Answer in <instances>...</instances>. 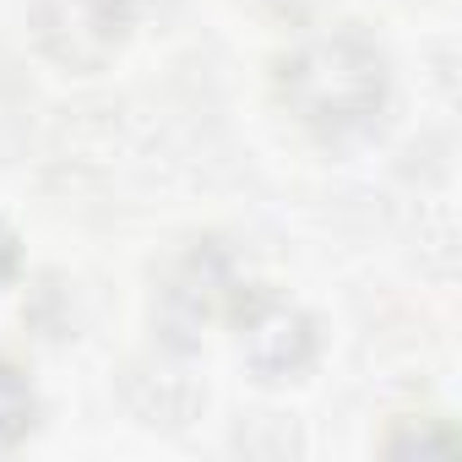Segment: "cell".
<instances>
[{
    "label": "cell",
    "mask_w": 462,
    "mask_h": 462,
    "mask_svg": "<svg viewBox=\"0 0 462 462\" xmlns=\"http://www.w3.org/2000/svg\"><path fill=\"white\" fill-rule=\"evenodd\" d=\"M278 104L321 142L359 136L386 104V55L354 28L305 33L278 60Z\"/></svg>",
    "instance_id": "1"
},
{
    "label": "cell",
    "mask_w": 462,
    "mask_h": 462,
    "mask_svg": "<svg viewBox=\"0 0 462 462\" xmlns=\"http://www.w3.org/2000/svg\"><path fill=\"white\" fill-rule=\"evenodd\" d=\"M28 28L55 66L104 71L131 33V0H33Z\"/></svg>",
    "instance_id": "2"
},
{
    "label": "cell",
    "mask_w": 462,
    "mask_h": 462,
    "mask_svg": "<svg viewBox=\"0 0 462 462\" xmlns=\"http://www.w3.org/2000/svg\"><path fill=\"white\" fill-rule=\"evenodd\" d=\"M235 300H240L235 327H240V354H245V365H251L262 381H294V375L316 359V327H310V316H305L294 300L273 294V289L245 294V283H240Z\"/></svg>",
    "instance_id": "3"
},
{
    "label": "cell",
    "mask_w": 462,
    "mask_h": 462,
    "mask_svg": "<svg viewBox=\"0 0 462 462\" xmlns=\"http://www.w3.org/2000/svg\"><path fill=\"white\" fill-rule=\"evenodd\" d=\"M240 283L228 278V262L212 240H201L196 251H185L174 267H169V283L158 289V316H163V332H201L223 300L235 294Z\"/></svg>",
    "instance_id": "4"
},
{
    "label": "cell",
    "mask_w": 462,
    "mask_h": 462,
    "mask_svg": "<svg viewBox=\"0 0 462 462\" xmlns=\"http://www.w3.org/2000/svg\"><path fill=\"white\" fill-rule=\"evenodd\" d=\"M39 424V397H33V381L23 375V365H12L0 354V451H12L33 435Z\"/></svg>",
    "instance_id": "5"
},
{
    "label": "cell",
    "mask_w": 462,
    "mask_h": 462,
    "mask_svg": "<svg viewBox=\"0 0 462 462\" xmlns=\"http://www.w3.org/2000/svg\"><path fill=\"white\" fill-rule=\"evenodd\" d=\"M256 12H267V17H300V12H310L316 0H251Z\"/></svg>",
    "instance_id": "6"
},
{
    "label": "cell",
    "mask_w": 462,
    "mask_h": 462,
    "mask_svg": "<svg viewBox=\"0 0 462 462\" xmlns=\"http://www.w3.org/2000/svg\"><path fill=\"white\" fill-rule=\"evenodd\" d=\"M12 267H17V240L6 235V228H0V283L12 278Z\"/></svg>",
    "instance_id": "7"
}]
</instances>
